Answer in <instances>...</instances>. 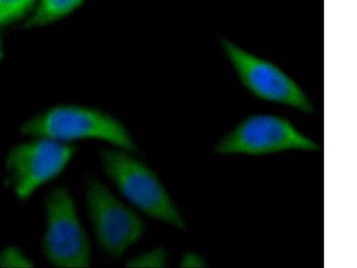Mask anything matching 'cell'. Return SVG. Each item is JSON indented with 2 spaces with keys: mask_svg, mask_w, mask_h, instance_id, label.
I'll use <instances>...</instances> for the list:
<instances>
[{
  "mask_svg": "<svg viewBox=\"0 0 357 268\" xmlns=\"http://www.w3.org/2000/svg\"><path fill=\"white\" fill-rule=\"evenodd\" d=\"M75 153L76 147L71 143L41 137L13 146L6 161L13 193L22 201L30 199L63 173Z\"/></svg>",
  "mask_w": 357,
  "mask_h": 268,
  "instance_id": "8992f818",
  "label": "cell"
},
{
  "mask_svg": "<svg viewBox=\"0 0 357 268\" xmlns=\"http://www.w3.org/2000/svg\"><path fill=\"white\" fill-rule=\"evenodd\" d=\"M30 137H41L71 143L79 140H98L114 148L136 153L129 130L117 118L97 108L79 105H56L31 117L21 126Z\"/></svg>",
  "mask_w": 357,
  "mask_h": 268,
  "instance_id": "6da1fadb",
  "label": "cell"
},
{
  "mask_svg": "<svg viewBox=\"0 0 357 268\" xmlns=\"http://www.w3.org/2000/svg\"><path fill=\"white\" fill-rule=\"evenodd\" d=\"M133 153L117 148L103 149L105 173L130 204L149 218L183 229L185 222L158 175Z\"/></svg>",
  "mask_w": 357,
  "mask_h": 268,
  "instance_id": "7a4b0ae2",
  "label": "cell"
},
{
  "mask_svg": "<svg viewBox=\"0 0 357 268\" xmlns=\"http://www.w3.org/2000/svg\"><path fill=\"white\" fill-rule=\"evenodd\" d=\"M86 0H37L36 6L27 20V27H46L78 10Z\"/></svg>",
  "mask_w": 357,
  "mask_h": 268,
  "instance_id": "ba28073f",
  "label": "cell"
},
{
  "mask_svg": "<svg viewBox=\"0 0 357 268\" xmlns=\"http://www.w3.org/2000/svg\"><path fill=\"white\" fill-rule=\"evenodd\" d=\"M34 264L18 247H8L0 253V267H33Z\"/></svg>",
  "mask_w": 357,
  "mask_h": 268,
  "instance_id": "8fae6325",
  "label": "cell"
},
{
  "mask_svg": "<svg viewBox=\"0 0 357 268\" xmlns=\"http://www.w3.org/2000/svg\"><path fill=\"white\" fill-rule=\"evenodd\" d=\"M45 258L53 266L84 268L91 265V245L79 218L75 200L66 187L51 190L45 200Z\"/></svg>",
  "mask_w": 357,
  "mask_h": 268,
  "instance_id": "277c9868",
  "label": "cell"
},
{
  "mask_svg": "<svg viewBox=\"0 0 357 268\" xmlns=\"http://www.w3.org/2000/svg\"><path fill=\"white\" fill-rule=\"evenodd\" d=\"M37 0H0V31L30 18Z\"/></svg>",
  "mask_w": 357,
  "mask_h": 268,
  "instance_id": "9c48e42d",
  "label": "cell"
},
{
  "mask_svg": "<svg viewBox=\"0 0 357 268\" xmlns=\"http://www.w3.org/2000/svg\"><path fill=\"white\" fill-rule=\"evenodd\" d=\"M3 57L2 41L0 40V62H1Z\"/></svg>",
  "mask_w": 357,
  "mask_h": 268,
  "instance_id": "7c38bea8",
  "label": "cell"
},
{
  "mask_svg": "<svg viewBox=\"0 0 357 268\" xmlns=\"http://www.w3.org/2000/svg\"><path fill=\"white\" fill-rule=\"evenodd\" d=\"M85 193L98 245L108 256L122 257L144 234V222L98 179H89Z\"/></svg>",
  "mask_w": 357,
  "mask_h": 268,
  "instance_id": "52a82bcc",
  "label": "cell"
},
{
  "mask_svg": "<svg viewBox=\"0 0 357 268\" xmlns=\"http://www.w3.org/2000/svg\"><path fill=\"white\" fill-rule=\"evenodd\" d=\"M167 264V253L162 248H155L134 257L127 262L129 267H162Z\"/></svg>",
  "mask_w": 357,
  "mask_h": 268,
  "instance_id": "30bf717a",
  "label": "cell"
},
{
  "mask_svg": "<svg viewBox=\"0 0 357 268\" xmlns=\"http://www.w3.org/2000/svg\"><path fill=\"white\" fill-rule=\"evenodd\" d=\"M321 147L287 118L272 114L245 117L219 140L216 154L264 156L288 151H319Z\"/></svg>",
  "mask_w": 357,
  "mask_h": 268,
  "instance_id": "3957f363",
  "label": "cell"
},
{
  "mask_svg": "<svg viewBox=\"0 0 357 268\" xmlns=\"http://www.w3.org/2000/svg\"><path fill=\"white\" fill-rule=\"evenodd\" d=\"M223 52L241 84L255 97L312 114L310 98L286 72L275 64L250 52L231 40L220 37Z\"/></svg>",
  "mask_w": 357,
  "mask_h": 268,
  "instance_id": "5b68a950",
  "label": "cell"
}]
</instances>
